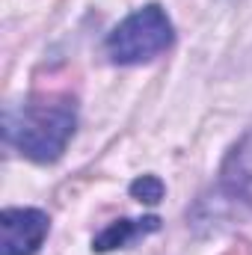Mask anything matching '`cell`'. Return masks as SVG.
I'll use <instances>...</instances> for the list:
<instances>
[{"instance_id":"obj_1","label":"cell","mask_w":252,"mask_h":255,"mask_svg":"<svg viewBox=\"0 0 252 255\" xmlns=\"http://www.w3.org/2000/svg\"><path fill=\"white\" fill-rule=\"evenodd\" d=\"M77 125L71 98H33L3 113V136L24 157L51 163L65 151Z\"/></svg>"},{"instance_id":"obj_2","label":"cell","mask_w":252,"mask_h":255,"mask_svg":"<svg viewBox=\"0 0 252 255\" xmlns=\"http://www.w3.org/2000/svg\"><path fill=\"white\" fill-rule=\"evenodd\" d=\"M172 21L160 6H142L107 36V57L119 65H139L160 57L172 45Z\"/></svg>"},{"instance_id":"obj_3","label":"cell","mask_w":252,"mask_h":255,"mask_svg":"<svg viewBox=\"0 0 252 255\" xmlns=\"http://www.w3.org/2000/svg\"><path fill=\"white\" fill-rule=\"evenodd\" d=\"M51 220L36 208H6L0 214V255H33L48 238Z\"/></svg>"},{"instance_id":"obj_4","label":"cell","mask_w":252,"mask_h":255,"mask_svg":"<svg viewBox=\"0 0 252 255\" xmlns=\"http://www.w3.org/2000/svg\"><path fill=\"white\" fill-rule=\"evenodd\" d=\"M223 190L252 205V130L229 151L223 163Z\"/></svg>"},{"instance_id":"obj_5","label":"cell","mask_w":252,"mask_h":255,"mask_svg":"<svg viewBox=\"0 0 252 255\" xmlns=\"http://www.w3.org/2000/svg\"><path fill=\"white\" fill-rule=\"evenodd\" d=\"M160 229V220L157 217H142V220H116V223H110L95 241H92V247H95V253H110V250H122L127 244H133L136 238H145V235H151V232H157Z\"/></svg>"},{"instance_id":"obj_6","label":"cell","mask_w":252,"mask_h":255,"mask_svg":"<svg viewBox=\"0 0 252 255\" xmlns=\"http://www.w3.org/2000/svg\"><path fill=\"white\" fill-rule=\"evenodd\" d=\"M130 196L145 202V205H157L163 199V181L157 175H142V178H136L130 184Z\"/></svg>"},{"instance_id":"obj_7","label":"cell","mask_w":252,"mask_h":255,"mask_svg":"<svg viewBox=\"0 0 252 255\" xmlns=\"http://www.w3.org/2000/svg\"><path fill=\"white\" fill-rule=\"evenodd\" d=\"M226 255H252V250L247 247V244H238V247H232Z\"/></svg>"}]
</instances>
